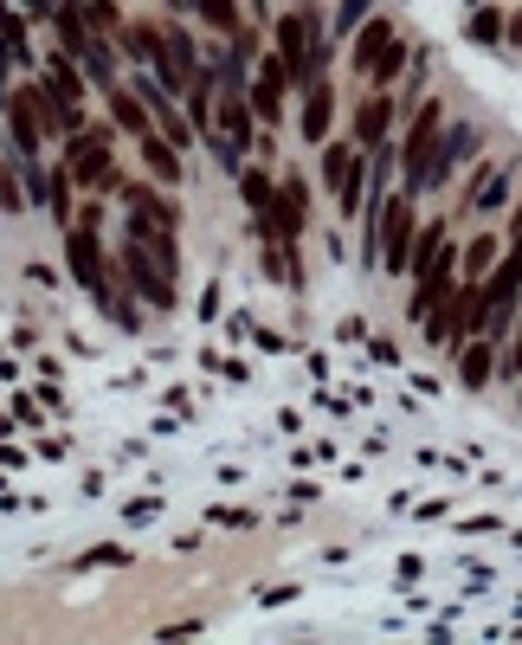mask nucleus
<instances>
[{"label": "nucleus", "instance_id": "a878e982", "mask_svg": "<svg viewBox=\"0 0 522 645\" xmlns=\"http://www.w3.org/2000/svg\"><path fill=\"white\" fill-rule=\"evenodd\" d=\"M503 374H522V310H517V343L503 349Z\"/></svg>", "mask_w": 522, "mask_h": 645}, {"label": "nucleus", "instance_id": "f8f14e48", "mask_svg": "<svg viewBox=\"0 0 522 645\" xmlns=\"http://www.w3.org/2000/svg\"><path fill=\"white\" fill-rule=\"evenodd\" d=\"M104 97H110V123H117V130H130L136 143H143V136L155 130V110L143 104V97H136V84H110Z\"/></svg>", "mask_w": 522, "mask_h": 645}, {"label": "nucleus", "instance_id": "39448f33", "mask_svg": "<svg viewBox=\"0 0 522 645\" xmlns=\"http://www.w3.org/2000/svg\"><path fill=\"white\" fill-rule=\"evenodd\" d=\"M517 310H522V232H517V246L497 259V272L484 278V330L497 336Z\"/></svg>", "mask_w": 522, "mask_h": 645}, {"label": "nucleus", "instance_id": "6e6552de", "mask_svg": "<svg viewBox=\"0 0 522 645\" xmlns=\"http://www.w3.org/2000/svg\"><path fill=\"white\" fill-rule=\"evenodd\" d=\"M323 181L336 194V214H362V194H368V168L349 143H329L323 148Z\"/></svg>", "mask_w": 522, "mask_h": 645}, {"label": "nucleus", "instance_id": "bb28decb", "mask_svg": "<svg viewBox=\"0 0 522 645\" xmlns=\"http://www.w3.org/2000/svg\"><path fill=\"white\" fill-rule=\"evenodd\" d=\"M362 13H368V0H342V26H355Z\"/></svg>", "mask_w": 522, "mask_h": 645}, {"label": "nucleus", "instance_id": "2eb2a0df", "mask_svg": "<svg viewBox=\"0 0 522 645\" xmlns=\"http://www.w3.org/2000/svg\"><path fill=\"white\" fill-rule=\"evenodd\" d=\"M39 84H46L65 110H77V104H84V77H77V59H72V52H59V59L46 65V77H39Z\"/></svg>", "mask_w": 522, "mask_h": 645}, {"label": "nucleus", "instance_id": "4468645a", "mask_svg": "<svg viewBox=\"0 0 522 645\" xmlns=\"http://www.w3.org/2000/svg\"><path fill=\"white\" fill-rule=\"evenodd\" d=\"M490 349H497V336H477V343H464V349H458V381H464L471 394L497 374V356H490Z\"/></svg>", "mask_w": 522, "mask_h": 645}, {"label": "nucleus", "instance_id": "0eeeda50", "mask_svg": "<svg viewBox=\"0 0 522 645\" xmlns=\"http://www.w3.org/2000/svg\"><path fill=\"white\" fill-rule=\"evenodd\" d=\"M413 188H400V194H387V207H380V265L387 272H406L413 265Z\"/></svg>", "mask_w": 522, "mask_h": 645}, {"label": "nucleus", "instance_id": "5701e85b", "mask_svg": "<svg viewBox=\"0 0 522 645\" xmlns=\"http://www.w3.org/2000/svg\"><path fill=\"white\" fill-rule=\"evenodd\" d=\"M497 33H503V13L497 7H471V39L477 46H497Z\"/></svg>", "mask_w": 522, "mask_h": 645}, {"label": "nucleus", "instance_id": "b1692460", "mask_svg": "<svg viewBox=\"0 0 522 645\" xmlns=\"http://www.w3.org/2000/svg\"><path fill=\"white\" fill-rule=\"evenodd\" d=\"M0 39H7V52H20V39H26V26H20L13 7H0Z\"/></svg>", "mask_w": 522, "mask_h": 645}, {"label": "nucleus", "instance_id": "393cba45", "mask_svg": "<svg viewBox=\"0 0 522 645\" xmlns=\"http://www.w3.org/2000/svg\"><path fill=\"white\" fill-rule=\"evenodd\" d=\"M20 201H26V194H20V181L0 168V207H7V214H20Z\"/></svg>", "mask_w": 522, "mask_h": 645}, {"label": "nucleus", "instance_id": "20e7f679", "mask_svg": "<svg viewBox=\"0 0 522 645\" xmlns=\"http://www.w3.org/2000/svg\"><path fill=\"white\" fill-rule=\"evenodd\" d=\"M117 259H123V278H130V290H136L149 310H168V303H174V272L155 259V252L136 239V232L123 239V252H117Z\"/></svg>", "mask_w": 522, "mask_h": 645}, {"label": "nucleus", "instance_id": "c85d7f7f", "mask_svg": "<svg viewBox=\"0 0 522 645\" xmlns=\"http://www.w3.org/2000/svg\"><path fill=\"white\" fill-rule=\"evenodd\" d=\"M0 77H7V39H0Z\"/></svg>", "mask_w": 522, "mask_h": 645}, {"label": "nucleus", "instance_id": "f03ea898", "mask_svg": "<svg viewBox=\"0 0 522 645\" xmlns=\"http://www.w3.org/2000/svg\"><path fill=\"white\" fill-rule=\"evenodd\" d=\"M406 59H413V52H406V39H400L393 20H368V26H362V39H355V72L374 77V91H387Z\"/></svg>", "mask_w": 522, "mask_h": 645}, {"label": "nucleus", "instance_id": "423d86ee", "mask_svg": "<svg viewBox=\"0 0 522 645\" xmlns=\"http://www.w3.org/2000/svg\"><path fill=\"white\" fill-rule=\"evenodd\" d=\"M439 104H426L420 117H413V130H406V143H400V162H406V188L413 194H426L433 188V168H439Z\"/></svg>", "mask_w": 522, "mask_h": 645}, {"label": "nucleus", "instance_id": "c756f323", "mask_svg": "<svg viewBox=\"0 0 522 645\" xmlns=\"http://www.w3.org/2000/svg\"><path fill=\"white\" fill-rule=\"evenodd\" d=\"M26 7H59V0H26Z\"/></svg>", "mask_w": 522, "mask_h": 645}, {"label": "nucleus", "instance_id": "7ed1b4c3", "mask_svg": "<svg viewBox=\"0 0 522 645\" xmlns=\"http://www.w3.org/2000/svg\"><path fill=\"white\" fill-rule=\"evenodd\" d=\"M65 175H72L77 188L123 194V181H117V168H110V136H104V130H84V136L65 143Z\"/></svg>", "mask_w": 522, "mask_h": 645}, {"label": "nucleus", "instance_id": "f3484780", "mask_svg": "<svg viewBox=\"0 0 522 645\" xmlns=\"http://www.w3.org/2000/svg\"><path fill=\"white\" fill-rule=\"evenodd\" d=\"M143 162H149V175H155V181H168V188L181 181V148L168 143L161 130H149V136H143Z\"/></svg>", "mask_w": 522, "mask_h": 645}, {"label": "nucleus", "instance_id": "a211bd4d", "mask_svg": "<svg viewBox=\"0 0 522 645\" xmlns=\"http://www.w3.org/2000/svg\"><path fill=\"white\" fill-rule=\"evenodd\" d=\"M497 246H503V239H490V232H477V239H471V246H464V278H471V285H477V278H490V272H497V259H503V252H497Z\"/></svg>", "mask_w": 522, "mask_h": 645}, {"label": "nucleus", "instance_id": "1a4fd4ad", "mask_svg": "<svg viewBox=\"0 0 522 645\" xmlns=\"http://www.w3.org/2000/svg\"><path fill=\"white\" fill-rule=\"evenodd\" d=\"M123 214H130V232H136V239H155V232H174V226H181V207H174L161 188H149V181L123 188Z\"/></svg>", "mask_w": 522, "mask_h": 645}, {"label": "nucleus", "instance_id": "7c9ffc66", "mask_svg": "<svg viewBox=\"0 0 522 645\" xmlns=\"http://www.w3.org/2000/svg\"><path fill=\"white\" fill-rule=\"evenodd\" d=\"M517 401H522V387H517Z\"/></svg>", "mask_w": 522, "mask_h": 645}, {"label": "nucleus", "instance_id": "9b49d317", "mask_svg": "<svg viewBox=\"0 0 522 645\" xmlns=\"http://www.w3.org/2000/svg\"><path fill=\"white\" fill-rule=\"evenodd\" d=\"M7 136H13V148L33 162L39 155V143H46V117H39V91H13L7 97Z\"/></svg>", "mask_w": 522, "mask_h": 645}, {"label": "nucleus", "instance_id": "ddd939ff", "mask_svg": "<svg viewBox=\"0 0 522 645\" xmlns=\"http://www.w3.org/2000/svg\"><path fill=\"white\" fill-rule=\"evenodd\" d=\"M329 123H336V91L329 84H316V91H303V143H329Z\"/></svg>", "mask_w": 522, "mask_h": 645}, {"label": "nucleus", "instance_id": "cd10ccee", "mask_svg": "<svg viewBox=\"0 0 522 645\" xmlns=\"http://www.w3.org/2000/svg\"><path fill=\"white\" fill-rule=\"evenodd\" d=\"M510 39H517V46H522V13H517V20H510Z\"/></svg>", "mask_w": 522, "mask_h": 645}, {"label": "nucleus", "instance_id": "6ab92c4d", "mask_svg": "<svg viewBox=\"0 0 522 645\" xmlns=\"http://www.w3.org/2000/svg\"><path fill=\"white\" fill-rule=\"evenodd\" d=\"M239 194H245V207H252V214H265V207L278 201V188H271V175H265V168H239Z\"/></svg>", "mask_w": 522, "mask_h": 645}, {"label": "nucleus", "instance_id": "2f4dec72", "mask_svg": "<svg viewBox=\"0 0 522 645\" xmlns=\"http://www.w3.org/2000/svg\"><path fill=\"white\" fill-rule=\"evenodd\" d=\"M303 7H309V0H303Z\"/></svg>", "mask_w": 522, "mask_h": 645}, {"label": "nucleus", "instance_id": "f257e3e1", "mask_svg": "<svg viewBox=\"0 0 522 645\" xmlns=\"http://www.w3.org/2000/svg\"><path fill=\"white\" fill-rule=\"evenodd\" d=\"M65 259H72V278L90 290V297H97V310H104V316H117V330H136V310H130V297L110 285V272H104V239H97V226H90V219L77 226L72 239H65Z\"/></svg>", "mask_w": 522, "mask_h": 645}, {"label": "nucleus", "instance_id": "9d476101", "mask_svg": "<svg viewBox=\"0 0 522 645\" xmlns=\"http://www.w3.org/2000/svg\"><path fill=\"white\" fill-rule=\"evenodd\" d=\"M284 91H291V65L271 52V59L258 65V77L245 84V97H252V117H258V123H278V117H284Z\"/></svg>", "mask_w": 522, "mask_h": 645}, {"label": "nucleus", "instance_id": "412c9836", "mask_svg": "<svg viewBox=\"0 0 522 645\" xmlns=\"http://www.w3.org/2000/svg\"><path fill=\"white\" fill-rule=\"evenodd\" d=\"M194 7H201V20H207V26H220V39L239 33V0H194Z\"/></svg>", "mask_w": 522, "mask_h": 645}, {"label": "nucleus", "instance_id": "4be33fe9", "mask_svg": "<svg viewBox=\"0 0 522 645\" xmlns=\"http://www.w3.org/2000/svg\"><path fill=\"white\" fill-rule=\"evenodd\" d=\"M84 20H90V33H97V39H110V33H123V13H117L110 0H90V7H84Z\"/></svg>", "mask_w": 522, "mask_h": 645}, {"label": "nucleus", "instance_id": "dca6fc26", "mask_svg": "<svg viewBox=\"0 0 522 645\" xmlns=\"http://www.w3.org/2000/svg\"><path fill=\"white\" fill-rule=\"evenodd\" d=\"M387 117H393V97H368V104L355 110V143L380 148V143H387Z\"/></svg>", "mask_w": 522, "mask_h": 645}, {"label": "nucleus", "instance_id": "aec40b11", "mask_svg": "<svg viewBox=\"0 0 522 645\" xmlns=\"http://www.w3.org/2000/svg\"><path fill=\"white\" fill-rule=\"evenodd\" d=\"M123 52H130L136 65H155V52H161V26H123Z\"/></svg>", "mask_w": 522, "mask_h": 645}]
</instances>
